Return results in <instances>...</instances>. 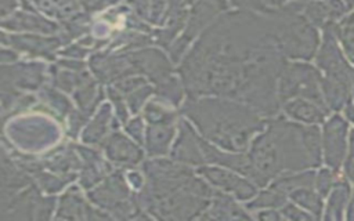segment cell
<instances>
[{"instance_id": "cell-42", "label": "cell", "mask_w": 354, "mask_h": 221, "mask_svg": "<svg viewBox=\"0 0 354 221\" xmlns=\"http://www.w3.org/2000/svg\"><path fill=\"white\" fill-rule=\"evenodd\" d=\"M263 1H264L266 8H267V6H268V7H277V6L282 4L285 0H263Z\"/></svg>"}, {"instance_id": "cell-40", "label": "cell", "mask_w": 354, "mask_h": 221, "mask_svg": "<svg viewBox=\"0 0 354 221\" xmlns=\"http://www.w3.org/2000/svg\"><path fill=\"white\" fill-rule=\"evenodd\" d=\"M17 6L15 0H1V14L6 17L7 14H11V10H14Z\"/></svg>"}, {"instance_id": "cell-45", "label": "cell", "mask_w": 354, "mask_h": 221, "mask_svg": "<svg viewBox=\"0 0 354 221\" xmlns=\"http://www.w3.org/2000/svg\"><path fill=\"white\" fill-rule=\"evenodd\" d=\"M33 1H36V3H40V1H43V0H33Z\"/></svg>"}, {"instance_id": "cell-33", "label": "cell", "mask_w": 354, "mask_h": 221, "mask_svg": "<svg viewBox=\"0 0 354 221\" xmlns=\"http://www.w3.org/2000/svg\"><path fill=\"white\" fill-rule=\"evenodd\" d=\"M86 122H88V116L84 115L82 110H72L68 116V120H66V134L71 137V138H76L80 128L83 126H86Z\"/></svg>"}, {"instance_id": "cell-23", "label": "cell", "mask_w": 354, "mask_h": 221, "mask_svg": "<svg viewBox=\"0 0 354 221\" xmlns=\"http://www.w3.org/2000/svg\"><path fill=\"white\" fill-rule=\"evenodd\" d=\"M350 203V185L346 180L335 182L330 192L328 193L326 207H325V220H342L344 218V211Z\"/></svg>"}, {"instance_id": "cell-12", "label": "cell", "mask_w": 354, "mask_h": 221, "mask_svg": "<svg viewBox=\"0 0 354 221\" xmlns=\"http://www.w3.org/2000/svg\"><path fill=\"white\" fill-rule=\"evenodd\" d=\"M102 148L106 160L122 169H131L144 160V151L141 149V145L130 135L118 130L111 133Z\"/></svg>"}, {"instance_id": "cell-8", "label": "cell", "mask_w": 354, "mask_h": 221, "mask_svg": "<svg viewBox=\"0 0 354 221\" xmlns=\"http://www.w3.org/2000/svg\"><path fill=\"white\" fill-rule=\"evenodd\" d=\"M196 174L203 177L212 186L234 195L238 200L248 202L259 192V185L246 175L216 164H203L196 169Z\"/></svg>"}, {"instance_id": "cell-3", "label": "cell", "mask_w": 354, "mask_h": 221, "mask_svg": "<svg viewBox=\"0 0 354 221\" xmlns=\"http://www.w3.org/2000/svg\"><path fill=\"white\" fill-rule=\"evenodd\" d=\"M44 110L22 112L4 119L3 140L25 155L47 153L61 140L58 119Z\"/></svg>"}, {"instance_id": "cell-11", "label": "cell", "mask_w": 354, "mask_h": 221, "mask_svg": "<svg viewBox=\"0 0 354 221\" xmlns=\"http://www.w3.org/2000/svg\"><path fill=\"white\" fill-rule=\"evenodd\" d=\"M170 157L178 163L201 167L206 164L202 148L201 134L187 119L178 120L177 135L170 149Z\"/></svg>"}, {"instance_id": "cell-24", "label": "cell", "mask_w": 354, "mask_h": 221, "mask_svg": "<svg viewBox=\"0 0 354 221\" xmlns=\"http://www.w3.org/2000/svg\"><path fill=\"white\" fill-rule=\"evenodd\" d=\"M142 117L148 124L177 122L176 106L169 101L156 95V98L148 101L142 108Z\"/></svg>"}, {"instance_id": "cell-47", "label": "cell", "mask_w": 354, "mask_h": 221, "mask_svg": "<svg viewBox=\"0 0 354 221\" xmlns=\"http://www.w3.org/2000/svg\"><path fill=\"white\" fill-rule=\"evenodd\" d=\"M353 86H354V79H353Z\"/></svg>"}, {"instance_id": "cell-14", "label": "cell", "mask_w": 354, "mask_h": 221, "mask_svg": "<svg viewBox=\"0 0 354 221\" xmlns=\"http://www.w3.org/2000/svg\"><path fill=\"white\" fill-rule=\"evenodd\" d=\"M76 149L82 157L79 182L83 189L90 191L113 171L112 163L109 160H104L101 153L90 145H76Z\"/></svg>"}, {"instance_id": "cell-26", "label": "cell", "mask_w": 354, "mask_h": 221, "mask_svg": "<svg viewBox=\"0 0 354 221\" xmlns=\"http://www.w3.org/2000/svg\"><path fill=\"white\" fill-rule=\"evenodd\" d=\"M286 202L288 196L268 184L266 189L257 192L254 198L248 200L245 207L248 211H257L261 209H281Z\"/></svg>"}, {"instance_id": "cell-18", "label": "cell", "mask_w": 354, "mask_h": 221, "mask_svg": "<svg viewBox=\"0 0 354 221\" xmlns=\"http://www.w3.org/2000/svg\"><path fill=\"white\" fill-rule=\"evenodd\" d=\"M44 169L66 177H77V171L82 169V157L76 149V145H62L47 152L40 159Z\"/></svg>"}, {"instance_id": "cell-10", "label": "cell", "mask_w": 354, "mask_h": 221, "mask_svg": "<svg viewBox=\"0 0 354 221\" xmlns=\"http://www.w3.org/2000/svg\"><path fill=\"white\" fill-rule=\"evenodd\" d=\"M317 64L324 72V77L351 84V69L337 46L336 28L332 22L326 23L324 41L317 57Z\"/></svg>"}, {"instance_id": "cell-38", "label": "cell", "mask_w": 354, "mask_h": 221, "mask_svg": "<svg viewBox=\"0 0 354 221\" xmlns=\"http://www.w3.org/2000/svg\"><path fill=\"white\" fill-rule=\"evenodd\" d=\"M253 218L257 220H266V221H278V220H285L279 209H261L257 210L254 214H252Z\"/></svg>"}, {"instance_id": "cell-22", "label": "cell", "mask_w": 354, "mask_h": 221, "mask_svg": "<svg viewBox=\"0 0 354 221\" xmlns=\"http://www.w3.org/2000/svg\"><path fill=\"white\" fill-rule=\"evenodd\" d=\"M10 43L21 51L41 57H50L59 46V40L55 37H40L36 35H12L10 36Z\"/></svg>"}, {"instance_id": "cell-5", "label": "cell", "mask_w": 354, "mask_h": 221, "mask_svg": "<svg viewBox=\"0 0 354 221\" xmlns=\"http://www.w3.org/2000/svg\"><path fill=\"white\" fill-rule=\"evenodd\" d=\"M87 199L94 206L108 211L113 218H152L140 206L138 196L129 185L123 169L113 170L98 185L87 191Z\"/></svg>"}, {"instance_id": "cell-28", "label": "cell", "mask_w": 354, "mask_h": 221, "mask_svg": "<svg viewBox=\"0 0 354 221\" xmlns=\"http://www.w3.org/2000/svg\"><path fill=\"white\" fill-rule=\"evenodd\" d=\"M40 98L43 104H46V108H43L41 110H46L58 120H62L65 116L68 117L69 113L73 110L68 98L55 90L43 88L40 93Z\"/></svg>"}, {"instance_id": "cell-36", "label": "cell", "mask_w": 354, "mask_h": 221, "mask_svg": "<svg viewBox=\"0 0 354 221\" xmlns=\"http://www.w3.org/2000/svg\"><path fill=\"white\" fill-rule=\"evenodd\" d=\"M344 171H346L347 180L354 182V130L350 131L348 149H347V156L344 159Z\"/></svg>"}, {"instance_id": "cell-46", "label": "cell", "mask_w": 354, "mask_h": 221, "mask_svg": "<svg viewBox=\"0 0 354 221\" xmlns=\"http://www.w3.org/2000/svg\"><path fill=\"white\" fill-rule=\"evenodd\" d=\"M297 1H306V0H297Z\"/></svg>"}, {"instance_id": "cell-7", "label": "cell", "mask_w": 354, "mask_h": 221, "mask_svg": "<svg viewBox=\"0 0 354 221\" xmlns=\"http://www.w3.org/2000/svg\"><path fill=\"white\" fill-rule=\"evenodd\" d=\"M279 77L281 79L278 84V95L281 104L292 98H307L322 106H326L321 88V76L311 65H285Z\"/></svg>"}, {"instance_id": "cell-29", "label": "cell", "mask_w": 354, "mask_h": 221, "mask_svg": "<svg viewBox=\"0 0 354 221\" xmlns=\"http://www.w3.org/2000/svg\"><path fill=\"white\" fill-rule=\"evenodd\" d=\"M39 4L47 15L58 19H66L76 15L80 7L77 0H43Z\"/></svg>"}, {"instance_id": "cell-32", "label": "cell", "mask_w": 354, "mask_h": 221, "mask_svg": "<svg viewBox=\"0 0 354 221\" xmlns=\"http://www.w3.org/2000/svg\"><path fill=\"white\" fill-rule=\"evenodd\" d=\"M333 173L335 171L332 169L326 167V169H321L315 175V189L319 192L322 198H325L330 192L332 186L335 185Z\"/></svg>"}, {"instance_id": "cell-31", "label": "cell", "mask_w": 354, "mask_h": 221, "mask_svg": "<svg viewBox=\"0 0 354 221\" xmlns=\"http://www.w3.org/2000/svg\"><path fill=\"white\" fill-rule=\"evenodd\" d=\"M152 91H153V90H152L151 86L144 84V86L136 88L134 91H131L130 94H127V95L124 97V101H126V104H127V106H129L130 113L136 115V113H138L140 110H142V108L145 106L147 99H148V97L152 94Z\"/></svg>"}, {"instance_id": "cell-25", "label": "cell", "mask_w": 354, "mask_h": 221, "mask_svg": "<svg viewBox=\"0 0 354 221\" xmlns=\"http://www.w3.org/2000/svg\"><path fill=\"white\" fill-rule=\"evenodd\" d=\"M290 202L296 203L301 209L311 213L315 218L321 217V213L324 210V202L319 192L315 189V186H301L289 193Z\"/></svg>"}, {"instance_id": "cell-9", "label": "cell", "mask_w": 354, "mask_h": 221, "mask_svg": "<svg viewBox=\"0 0 354 221\" xmlns=\"http://www.w3.org/2000/svg\"><path fill=\"white\" fill-rule=\"evenodd\" d=\"M348 140V122H346L339 115H333L325 120L322 128V156L325 164L335 173L339 171L346 159Z\"/></svg>"}, {"instance_id": "cell-17", "label": "cell", "mask_w": 354, "mask_h": 221, "mask_svg": "<svg viewBox=\"0 0 354 221\" xmlns=\"http://www.w3.org/2000/svg\"><path fill=\"white\" fill-rule=\"evenodd\" d=\"M178 120L147 126L144 148L148 156L160 157L170 153L171 145L177 135Z\"/></svg>"}, {"instance_id": "cell-44", "label": "cell", "mask_w": 354, "mask_h": 221, "mask_svg": "<svg viewBox=\"0 0 354 221\" xmlns=\"http://www.w3.org/2000/svg\"><path fill=\"white\" fill-rule=\"evenodd\" d=\"M195 0H185V3H188V4H191V3H194Z\"/></svg>"}, {"instance_id": "cell-34", "label": "cell", "mask_w": 354, "mask_h": 221, "mask_svg": "<svg viewBox=\"0 0 354 221\" xmlns=\"http://www.w3.org/2000/svg\"><path fill=\"white\" fill-rule=\"evenodd\" d=\"M279 211L282 213L285 220H296V221H303V220H313L315 218L311 213H308L307 210L301 209L300 206H297L293 202H286Z\"/></svg>"}, {"instance_id": "cell-43", "label": "cell", "mask_w": 354, "mask_h": 221, "mask_svg": "<svg viewBox=\"0 0 354 221\" xmlns=\"http://www.w3.org/2000/svg\"><path fill=\"white\" fill-rule=\"evenodd\" d=\"M347 218H353L354 220V198L353 200L348 203V207H347Z\"/></svg>"}, {"instance_id": "cell-21", "label": "cell", "mask_w": 354, "mask_h": 221, "mask_svg": "<svg viewBox=\"0 0 354 221\" xmlns=\"http://www.w3.org/2000/svg\"><path fill=\"white\" fill-rule=\"evenodd\" d=\"M3 28L10 29V30H24V32H40V33H53L57 26L36 15V14H30V12H15L12 15H10L8 18H6L3 21Z\"/></svg>"}, {"instance_id": "cell-39", "label": "cell", "mask_w": 354, "mask_h": 221, "mask_svg": "<svg viewBox=\"0 0 354 221\" xmlns=\"http://www.w3.org/2000/svg\"><path fill=\"white\" fill-rule=\"evenodd\" d=\"M232 6L242 7V8H250V10H264V1L263 0H230Z\"/></svg>"}, {"instance_id": "cell-1", "label": "cell", "mask_w": 354, "mask_h": 221, "mask_svg": "<svg viewBox=\"0 0 354 221\" xmlns=\"http://www.w3.org/2000/svg\"><path fill=\"white\" fill-rule=\"evenodd\" d=\"M181 110L205 140L230 152H248L268 122L254 108L228 97H189Z\"/></svg>"}, {"instance_id": "cell-4", "label": "cell", "mask_w": 354, "mask_h": 221, "mask_svg": "<svg viewBox=\"0 0 354 221\" xmlns=\"http://www.w3.org/2000/svg\"><path fill=\"white\" fill-rule=\"evenodd\" d=\"M216 188L196 174L183 188L167 193L148 204L145 211L159 220H194L207 209Z\"/></svg>"}, {"instance_id": "cell-27", "label": "cell", "mask_w": 354, "mask_h": 221, "mask_svg": "<svg viewBox=\"0 0 354 221\" xmlns=\"http://www.w3.org/2000/svg\"><path fill=\"white\" fill-rule=\"evenodd\" d=\"M35 184L40 188V191H43L44 193L53 195L59 192L61 189H64L68 184H71L75 177H66V175H61L57 174L54 171H50L47 169L43 167V164L32 174Z\"/></svg>"}, {"instance_id": "cell-35", "label": "cell", "mask_w": 354, "mask_h": 221, "mask_svg": "<svg viewBox=\"0 0 354 221\" xmlns=\"http://www.w3.org/2000/svg\"><path fill=\"white\" fill-rule=\"evenodd\" d=\"M144 117H133L130 120H127V123L124 124V130L127 133V135H130L136 142H138L141 146L144 145V140H145V124L142 122Z\"/></svg>"}, {"instance_id": "cell-20", "label": "cell", "mask_w": 354, "mask_h": 221, "mask_svg": "<svg viewBox=\"0 0 354 221\" xmlns=\"http://www.w3.org/2000/svg\"><path fill=\"white\" fill-rule=\"evenodd\" d=\"M285 115L301 124H318L325 122L328 108L307 98H292L282 104Z\"/></svg>"}, {"instance_id": "cell-13", "label": "cell", "mask_w": 354, "mask_h": 221, "mask_svg": "<svg viewBox=\"0 0 354 221\" xmlns=\"http://www.w3.org/2000/svg\"><path fill=\"white\" fill-rule=\"evenodd\" d=\"M57 220H109L113 218L108 211L102 209H94L90 206L77 186L72 185L59 198L57 207Z\"/></svg>"}, {"instance_id": "cell-41", "label": "cell", "mask_w": 354, "mask_h": 221, "mask_svg": "<svg viewBox=\"0 0 354 221\" xmlns=\"http://www.w3.org/2000/svg\"><path fill=\"white\" fill-rule=\"evenodd\" d=\"M344 110H346L347 119L354 123V105H353L351 102H348V104L344 106Z\"/></svg>"}, {"instance_id": "cell-15", "label": "cell", "mask_w": 354, "mask_h": 221, "mask_svg": "<svg viewBox=\"0 0 354 221\" xmlns=\"http://www.w3.org/2000/svg\"><path fill=\"white\" fill-rule=\"evenodd\" d=\"M119 124L120 122H116L112 115L111 104L105 102L95 110L91 120L84 126L80 135L82 142L90 146H104L106 138L118 128Z\"/></svg>"}, {"instance_id": "cell-2", "label": "cell", "mask_w": 354, "mask_h": 221, "mask_svg": "<svg viewBox=\"0 0 354 221\" xmlns=\"http://www.w3.org/2000/svg\"><path fill=\"white\" fill-rule=\"evenodd\" d=\"M248 156L263 188L283 173L314 167L303 138V124L283 117L268 119L267 126L253 138Z\"/></svg>"}, {"instance_id": "cell-30", "label": "cell", "mask_w": 354, "mask_h": 221, "mask_svg": "<svg viewBox=\"0 0 354 221\" xmlns=\"http://www.w3.org/2000/svg\"><path fill=\"white\" fill-rule=\"evenodd\" d=\"M336 35L347 59H350V62L354 65V12L347 17L339 26H336Z\"/></svg>"}, {"instance_id": "cell-16", "label": "cell", "mask_w": 354, "mask_h": 221, "mask_svg": "<svg viewBox=\"0 0 354 221\" xmlns=\"http://www.w3.org/2000/svg\"><path fill=\"white\" fill-rule=\"evenodd\" d=\"M44 80V66L41 64H21L14 66H3L1 87L36 90Z\"/></svg>"}, {"instance_id": "cell-6", "label": "cell", "mask_w": 354, "mask_h": 221, "mask_svg": "<svg viewBox=\"0 0 354 221\" xmlns=\"http://www.w3.org/2000/svg\"><path fill=\"white\" fill-rule=\"evenodd\" d=\"M272 33L282 52L290 58L310 59L318 46V35L311 22L296 14L295 10L285 11L270 19Z\"/></svg>"}, {"instance_id": "cell-37", "label": "cell", "mask_w": 354, "mask_h": 221, "mask_svg": "<svg viewBox=\"0 0 354 221\" xmlns=\"http://www.w3.org/2000/svg\"><path fill=\"white\" fill-rule=\"evenodd\" d=\"M126 178H127L129 185H130L134 191H140V189L145 185V181H147L144 171L134 170L133 167L126 171Z\"/></svg>"}, {"instance_id": "cell-19", "label": "cell", "mask_w": 354, "mask_h": 221, "mask_svg": "<svg viewBox=\"0 0 354 221\" xmlns=\"http://www.w3.org/2000/svg\"><path fill=\"white\" fill-rule=\"evenodd\" d=\"M201 220H243L253 218L248 209L241 207L230 193L216 189L207 209L199 217Z\"/></svg>"}]
</instances>
